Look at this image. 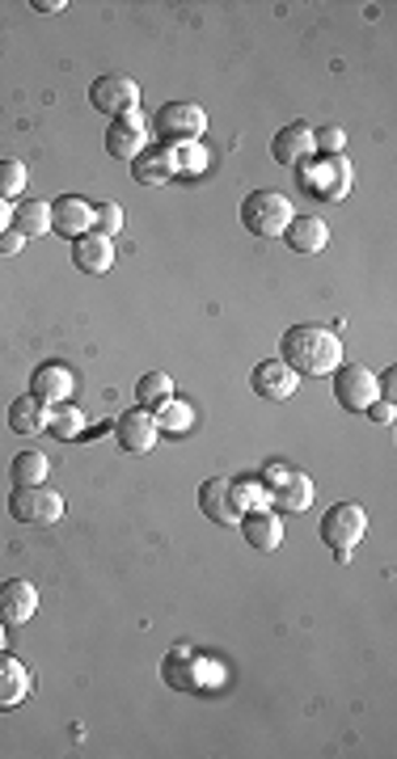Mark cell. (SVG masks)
I'll return each mask as SVG.
<instances>
[{
	"mask_svg": "<svg viewBox=\"0 0 397 759\" xmlns=\"http://www.w3.org/2000/svg\"><path fill=\"white\" fill-rule=\"evenodd\" d=\"M284 363L304 376H334L342 363V342L326 325H292L284 334Z\"/></svg>",
	"mask_w": 397,
	"mask_h": 759,
	"instance_id": "cell-1",
	"label": "cell"
},
{
	"mask_svg": "<svg viewBox=\"0 0 397 759\" xmlns=\"http://www.w3.org/2000/svg\"><path fill=\"white\" fill-rule=\"evenodd\" d=\"M161 675H166L169 688H178V692H212L225 679V671L212 663L207 654H198L195 646H173L166 654V663H161Z\"/></svg>",
	"mask_w": 397,
	"mask_h": 759,
	"instance_id": "cell-2",
	"label": "cell"
},
{
	"mask_svg": "<svg viewBox=\"0 0 397 759\" xmlns=\"http://www.w3.org/2000/svg\"><path fill=\"white\" fill-rule=\"evenodd\" d=\"M292 198L288 194H279V190H254V194H245V203H241V224L254 232V237H263V241H275V237H284V228L292 224Z\"/></svg>",
	"mask_w": 397,
	"mask_h": 759,
	"instance_id": "cell-3",
	"label": "cell"
},
{
	"mask_svg": "<svg viewBox=\"0 0 397 759\" xmlns=\"http://www.w3.org/2000/svg\"><path fill=\"white\" fill-rule=\"evenodd\" d=\"M266 498H270V510L279 515H304L313 506V477L297 473L288 465H266Z\"/></svg>",
	"mask_w": 397,
	"mask_h": 759,
	"instance_id": "cell-4",
	"label": "cell"
},
{
	"mask_svg": "<svg viewBox=\"0 0 397 759\" xmlns=\"http://www.w3.org/2000/svg\"><path fill=\"white\" fill-rule=\"evenodd\" d=\"M368 532V510L360 503H338L322 515V540L334 549L338 562H351V549L364 540Z\"/></svg>",
	"mask_w": 397,
	"mask_h": 759,
	"instance_id": "cell-5",
	"label": "cell"
},
{
	"mask_svg": "<svg viewBox=\"0 0 397 759\" xmlns=\"http://www.w3.org/2000/svg\"><path fill=\"white\" fill-rule=\"evenodd\" d=\"M9 515L17 523H34V528H47V523H60L64 519V498L51 490V485H17L9 494Z\"/></svg>",
	"mask_w": 397,
	"mask_h": 759,
	"instance_id": "cell-6",
	"label": "cell"
},
{
	"mask_svg": "<svg viewBox=\"0 0 397 759\" xmlns=\"http://www.w3.org/2000/svg\"><path fill=\"white\" fill-rule=\"evenodd\" d=\"M157 135L166 140L169 148H182V144H195L198 135H203V126H207V115H203V106L195 101H166L161 110H157Z\"/></svg>",
	"mask_w": 397,
	"mask_h": 759,
	"instance_id": "cell-7",
	"label": "cell"
},
{
	"mask_svg": "<svg viewBox=\"0 0 397 759\" xmlns=\"http://www.w3.org/2000/svg\"><path fill=\"white\" fill-rule=\"evenodd\" d=\"M89 106L110 115V119H123V115H135L140 110V85L123 72H110V76H98L89 85Z\"/></svg>",
	"mask_w": 397,
	"mask_h": 759,
	"instance_id": "cell-8",
	"label": "cell"
},
{
	"mask_svg": "<svg viewBox=\"0 0 397 759\" xmlns=\"http://www.w3.org/2000/svg\"><path fill=\"white\" fill-rule=\"evenodd\" d=\"M334 397L347 413H368V406H376V376L360 363H338Z\"/></svg>",
	"mask_w": 397,
	"mask_h": 759,
	"instance_id": "cell-9",
	"label": "cell"
},
{
	"mask_svg": "<svg viewBox=\"0 0 397 759\" xmlns=\"http://www.w3.org/2000/svg\"><path fill=\"white\" fill-rule=\"evenodd\" d=\"M300 186L317 194L322 203H338L351 194V160L347 157H326L309 178H300Z\"/></svg>",
	"mask_w": 397,
	"mask_h": 759,
	"instance_id": "cell-10",
	"label": "cell"
},
{
	"mask_svg": "<svg viewBox=\"0 0 397 759\" xmlns=\"http://www.w3.org/2000/svg\"><path fill=\"white\" fill-rule=\"evenodd\" d=\"M198 510L212 519V523H220V528H237L241 523V506H237V494H232V481L229 477H212V481H203V490H198Z\"/></svg>",
	"mask_w": 397,
	"mask_h": 759,
	"instance_id": "cell-11",
	"label": "cell"
},
{
	"mask_svg": "<svg viewBox=\"0 0 397 759\" xmlns=\"http://www.w3.org/2000/svg\"><path fill=\"white\" fill-rule=\"evenodd\" d=\"M237 528H241L245 544L258 549V553H275V549L284 544V515L270 510V506H254V510H245Z\"/></svg>",
	"mask_w": 397,
	"mask_h": 759,
	"instance_id": "cell-12",
	"label": "cell"
},
{
	"mask_svg": "<svg viewBox=\"0 0 397 759\" xmlns=\"http://www.w3.org/2000/svg\"><path fill=\"white\" fill-rule=\"evenodd\" d=\"M115 435H119V447L123 451H132V456H144V451H153L157 447V418H153V410H128V413H119V422H115Z\"/></svg>",
	"mask_w": 397,
	"mask_h": 759,
	"instance_id": "cell-13",
	"label": "cell"
},
{
	"mask_svg": "<svg viewBox=\"0 0 397 759\" xmlns=\"http://www.w3.org/2000/svg\"><path fill=\"white\" fill-rule=\"evenodd\" d=\"M132 165H135V182H144V186H166L169 178L182 173V157H178V148H169V144L144 148Z\"/></svg>",
	"mask_w": 397,
	"mask_h": 759,
	"instance_id": "cell-14",
	"label": "cell"
},
{
	"mask_svg": "<svg viewBox=\"0 0 397 759\" xmlns=\"http://www.w3.org/2000/svg\"><path fill=\"white\" fill-rule=\"evenodd\" d=\"M254 393L263 397V401H288L292 393L300 388V376L284 363V359H266V363H258L254 368Z\"/></svg>",
	"mask_w": 397,
	"mask_h": 759,
	"instance_id": "cell-15",
	"label": "cell"
},
{
	"mask_svg": "<svg viewBox=\"0 0 397 759\" xmlns=\"http://www.w3.org/2000/svg\"><path fill=\"white\" fill-rule=\"evenodd\" d=\"M72 266L81 270V275H106L110 266H115V241L110 237H101V232H85V237H76L72 241Z\"/></svg>",
	"mask_w": 397,
	"mask_h": 759,
	"instance_id": "cell-16",
	"label": "cell"
},
{
	"mask_svg": "<svg viewBox=\"0 0 397 759\" xmlns=\"http://www.w3.org/2000/svg\"><path fill=\"white\" fill-rule=\"evenodd\" d=\"M34 612H38V591H34V582H26V578L0 582V621H4V625H26V621H34Z\"/></svg>",
	"mask_w": 397,
	"mask_h": 759,
	"instance_id": "cell-17",
	"label": "cell"
},
{
	"mask_svg": "<svg viewBox=\"0 0 397 759\" xmlns=\"http://www.w3.org/2000/svg\"><path fill=\"white\" fill-rule=\"evenodd\" d=\"M270 157L279 160V165H288V169L304 165V160L313 157V126H304V123L279 126L275 140H270Z\"/></svg>",
	"mask_w": 397,
	"mask_h": 759,
	"instance_id": "cell-18",
	"label": "cell"
},
{
	"mask_svg": "<svg viewBox=\"0 0 397 759\" xmlns=\"http://www.w3.org/2000/svg\"><path fill=\"white\" fill-rule=\"evenodd\" d=\"M51 228L60 232V237H85L89 228H94V207L85 203V198H76V194H64V198H56L51 203Z\"/></svg>",
	"mask_w": 397,
	"mask_h": 759,
	"instance_id": "cell-19",
	"label": "cell"
},
{
	"mask_svg": "<svg viewBox=\"0 0 397 759\" xmlns=\"http://www.w3.org/2000/svg\"><path fill=\"white\" fill-rule=\"evenodd\" d=\"M106 153L115 160H135L144 153V119L140 115H123L106 131Z\"/></svg>",
	"mask_w": 397,
	"mask_h": 759,
	"instance_id": "cell-20",
	"label": "cell"
},
{
	"mask_svg": "<svg viewBox=\"0 0 397 759\" xmlns=\"http://www.w3.org/2000/svg\"><path fill=\"white\" fill-rule=\"evenodd\" d=\"M284 241L292 253H322L330 245V224L322 216H292V224L284 228Z\"/></svg>",
	"mask_w": 397,
	"mask_h": 759,
	"instance_id": "cell-21",
	"label": "cell"
},
{
	"mask_svg": "<svg viewBox=\"0 0 397 759\" xmlns=\"http://www.w3.org/2000/svg\"><path fill=\"white\" fill-rule=\"evenodd\" d=\"M31 696V671L0 650V709H17Z\"/></svg>",
	"mask_w": 397,
	"mask_h": 759,
	"instance_id": "cell-22",
	"label": "cell"
},
{
	"mask_svg": "<svg viewBox=\"0 0 397 759\" xmlns=\"http://www.w3.org/2000/svg\"><path fill=\"white\" fill-rule=\"evenodd\" d=\"M72 372L68 368H60V363H47V368H38L34 372V384H31V393L43 401V406H60V401H68V393H72Z\"/></svg>",
	"mask_w": 397,
	"mask_h": 759,
	"instance_id": "cell-23",
	"label": "cell"
},
{
	"mask_svg": "<svg viewBox=\"0 0 397 759\" xmlns=\"http://www.w3.org/2000/svg\"><path fill=\"white\" fill-rule=\"evenodd\" d=\"M47 422H51V410L26 393V397H17L13 406H9V426L17 431V435H38V431H47Z\"/></svg>",
	"mask_w": 397,
	"mask_h": 759,
	"instance_id": "cell-24",
	"label": "cell"
},
{
	"mask_svg": "<svg viewBox=\"0 0 397 759\" xmlns=\"http://www.w3.org/2000/svg\"><path fill=\"white\" fill-rule=\"evenodd\" d=\"M13 228H17L26 241L47 237V232H51V203H43V198L17 203V207H13Z\"/></svg>",
	"mask_w": 397,
	"mask_h": 759,
	"instance_id": "cell-25",
	"label": "cell"
},
{
	"mask_svg": "<svg viewBox=\"0 0 397 759\" xmlns=\"http://www.w3.org/2000/svg\"><path fill=\"white\" fill-rule=\"evenodd\" d=\"M47 473H51V460H47L43 451H17L13 465H9V477H13L17 485H43Z\"/></svg>",
	"mask_w": 397,
	"mask_h": 759,
	"instance_id": "cell-26",
	"label": "cell"
},
{
	"mask_svg": "<svg viewBox=\"0 0 397 759\" xmlns=\"http://www.w3.org/2000/svg\"><path fill=\"white\" fill-rule=\"evenodd\" d=\"M169 397H173V380L166 372H148V376L135 384V401L144 406V410H157V406H166Z\"/></svg>",
	"mask_w": 397,
	"mask_h": 759,
	"instance_id": "cell-27",
	"label": "cell"
},
{
	"mask_svg": "<svg viewBox=\"0 0 397 759\" xmlns=\"http://www.w3.org/2000/svg\"><path fill=\"white\" fill-rule=\"evenodd\" d=\"M47 431H51L56 439H76V435L85 431V413L76 410V406H56V410H51V422H47Z\"/></svg>",
	"mask_w": 397,
	"mask_h": 759,
	"instance_id": "cell-28",
	"label": "cell"
},
{
	"mask_svg": "<svg viewBox=\"0 0 397 759\" xmlns=\"http://www.w3.org/2000/svg\"><path fill=\"white\" fill-rule=\"evenodd\" d=\"M157 431H191V422H195V410L187 406V401H173L169 397L166 406H157Z\"/></svg>",
	"mask_w": 397,
	"mask_h": 759,
	"instance_id": "cell-29",
	"label": "cell"
},
{
	"mask_svg": "<svg viewBox=\"0 0 397 759\" xmlns=\"http://www.w3.org/2000/svg\"><path fill=\"white\" fill-rule=\"evenodd\" d=\"M22 190H26V165L13 160V157H4L0 160V198L9 203V198H17Z\"/></svg>",
	"mask_w": 397,
	"mask_h": 759,
	"instance_id": "cell-30",
	"label": "cell"
},
{
	"mask_svg": "<svg viewBox=\"0 0 397 759\" xmlns=\"http://www.w3.org/2000/svg\"><path fill=\"white\" fill-rule=\"evenodd\" d=\"M94 224H98L101 237L115 241V237L123 232V207H119V203H98V207H94Z\"/></svg>",
	"mask_w": 397,
	"mask_h": 759,
	"instance_id": "cell-31",
	"label": "cell"
},
{
	"mask_svg": "<svg viewBox=\"0 0 397 759\" xmlns=\"http://www.w3.org/2000/svg\"><path fill=\"white\" fill-rule=\"evenodd\" d=\"M342 144H347V131H342V126H322V131H313V153H322V157H342Z\"/></svg>",
	"mask_w": 397,
	"mask_h": 759,
	"instance_id": "cell-32",
	"label": "cell"
},
{
	"mask_svg": "<svg viewBox=\"0 0 397 759\" xmlns=\"http://www.w3.org/2000/svg\"><path fill=\"white\" fill-rule=\"evenodd\" d=\"M376 397H385L389 406H394V401H397V372H394V368L376 376Z\"/></svg>",
	"mask_w": 397,
	"mask_h": 759,
	"instance_id": "cell-33",
	"label": "cell"
},
{
	"mask_svg": "<svg viewBox=\"0 0 397 759\" xmlns=\"http://www.w3.org/2000/svg\"><path fill=\"white\" fill-rule=\"evenodd\" d=\"M26 245V237L17 232V228H9V232H0V253H22Z\"/></svg>",
	"mask_w": 397,
	"mask_h": 759,
	"instance_id": "cell-34",
	"label": "cell"
},
{
	"mask_svg": "<svg viewBox=\"0 0 397 759\" xmlns=\"http://www.w3.org/2000/svg\"><path fill=\"white\" fill-rule=\"evenodd\" d=\"M368 413H372L376 422H394V406H389V401H381V406H368Z\"/></svg>",
	"mask_w": 397,
	"mask_h": 759,
	"instance_id": "cell-35",
	"label": "cell"
},
{
	"mask_svg": "<svg viewBox=\"0 0 397 759\" xmlns=\"http://www.w3.org/2000/svg\"><path fill=\"white\" fill-rule=\"evenodd\" d=\"M9 228H13V207L0 198V232H9Z\"/></svg>",
	"mask_w": 397,
	"mask_h": 759,
	"instance_id": "cell-36",
	"label": "cell"
},
{
	"mask_svg": "<svg viewBox=\"0 0 397 759\" xmlns=\"http://www.w3.org/2000/svg\"><path fill=\"white\" fill-rule=\"evenodd\" d=\"M34 9H38V13H60L64 0H34Z\"/></svg>",
	"mask_w": 397,
	"mask_h": 759,
	"instance_id": "cell-37",
	"label": "cell"
},
{
	"mask_svg": "<svg viewBox=\"0 0 397 759\" xmlns=\"http://www.w3.org/2000/svg\"><path fill=\"white\" fill-rule=\"evenodd\" d=\"M0 650H4V621H0Z\"/></svg>",
	"mask_w": 397,
	"mask_h": 759,
	"instance_id": "cell-38",
	"label": "cell"
}]
</instances>
